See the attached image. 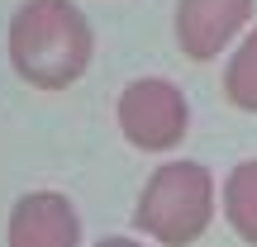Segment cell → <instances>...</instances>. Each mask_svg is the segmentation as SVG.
Masks as SVG:
<instances>
[{
	"instance_id": "obj_1",
	"label": "cell",
	"mask_w": 257,
	"mask_h": 247,
	"mask_svg": "<svg viewBox=\"0 0 257 247\" xmlns=\"http://www.w3.org/2000/svg\"><path fill=\"white\" fill-rule=\"evenodd\" d=\"M10 67L34 91H67L95 57V29L72 0H24L10 15Z\"/></svg>"
},
{
	"instance_id": "obj_2",
	"label": "cell",
	"mask_w": 257,
	"mask_h": 247,
	"mask_svg": "<svg viewBox=\"0 0 257 247\" xmlns=\"http://www.w3.org/2000/svg\"><path fill=\"white\" fill-rule=\"evenodd\" d=\"M219 214V185L205 162H162L134 204V228L162 247H195Z\"/></svg>"
},
{
	"instance_id": "obj_3",
	"label": "cell",
	"mask_w": 257,
	"mask_h": 247,
	"mask_svg": "<svg viewBox=\"0 0 257 247\" xmlns=\"http://www.w3.org/2000/svg\"><path fill=\"white\" fill-rule=\"evenodd\" d=\"M114 119H119V133L128 147L162 157V152H176L191 133V100L167 76H138L119 91Z\"/></svg>"
},
{
	"instance_id": "obj_4",
	"label": "cell",
	"mask_w": 257,
	"mask_h": 247,
	"mask_svg": "<svg viewBox=\"0 0 257 247\" xmlns=\"http://www.w3.org/2000/svg\"><path fill=\"white\" fill-rule=\"evenodd\" d=\"M257 0H176V43L191 62H214L252 24Z\"/></svg>"
},
{
	"instance_id": "obj_5",
	"label": "cell",
	"mask_w": 257,
	"mask_h": 247,
	"mask_svg": "<svg viewBox=\"0 0 257 247\" xmlns=\"http://www.w3.org/2000/svg\"><path fill=\"white\" fill-rule=\"evenodd\" d=\"M5 247H81V214L62 190H29L10 204Z\"/></svg>"
},
{
	"instance_id": "obj_6",
	"label": "cell",
	"mask_w": 257,
	"mask_h": 247,
	"mask_svg": "<svg viewBox=\"0 0 257 247\" xmlns=\"http://www.w3.org/2000/svg\"><path fill=\"white\" fill-rule=\"evenodd\" d=\"M219 209H224V223L243 242L257 247V157L229 166V176L219 185Z\"/></svg>"
},
{
	"instance_id": "obj_7",
	"label": "cell",
	"mask_w": 257,
	"mask_h": 247,
	"mask_svg": "<svg viewBox=\"0 0 257 247\" xmlns=\"http://www.w3.org/2000/svg\"><path fill=\"white\" fill-rule=\"evenodd\" d=\"M224 100L243 114H257V29L252 24L233 38V53L224 62Z\"/></svg>"
},
{
	"instance_id": "obj_8",
	"label": "cell",
	"mask_w": 257,
	"mask_h": 247,
	"mask_svg": "<svg viewBox=\"0 0 257 247\" xmlns=\"http://www.w3.org/2000/svg\"><path fill=\"white\" fill-rule=\"evenodd\" d=\"M95 247H148V242H138V238H100Z\"/></svg>"
}]
</instances>
